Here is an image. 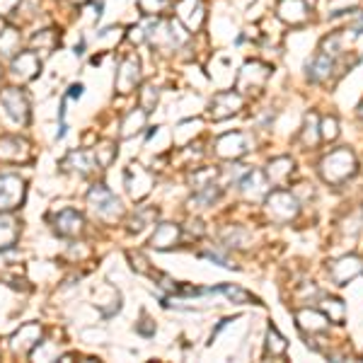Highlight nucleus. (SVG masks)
<instances>
[{
    "label": "nucleus",
    "mask_w": 363,
    "mask_h": 363,
    "mask_svg": "<svg viewBox=\"0 0 363 363\" xmlns=\"http://www.w3.org/2000/svg\"><path fill=\"white\" fill-rule=\"evenodd\" d=\"M271 75V68L266 63H262V61H250V63H245L240 68V73H237L235 78V90L240 95H247V92H257V90H262L266 85V80H269Z\"/></svg>",
    "instance_id": "nucleus-4"
},
{
    "label": "nucleus",
    "mask_w": 363,
    "mask_h": 363,
    "mask_svg": "<svg viewBox=\"0 0 363 363\" xmlns=\"http://www.w3.org/2000/svg\"><path fill=\"white\" fill-rule=\"evenodd\" d=\"M177 20L184 25V30L192 35V32H199L206 20V6L204 0H177Z\"/></svg>",
    "instance_id": "nucleus-10"
},
{
    "label": "nucleus",
    "mask_w": 363,
    "mask_h": 363,
    "mask_svg": "<svg viewBox=\"0 0 363 363\" xmlns=\"http://www.w3.org/2000/svg\"><path fill=\"white\" fill-rule=\"evenodd\" d=\"M276 15H279L281 22H286L291 27H303L310 20V10L305 0H279Z\"/></svg>",
    "instance_id": "nucleus-15"
},
{
    "label": "nucleus",
    "mask_w": 363,
    "mask_h": 363,
    "mask_svg": "<svg viewBox=\"0 0 363 363\" xmlns=\"http://www.w3.org/2000/svg\"><path fill=\"white\" fill-rule=\"evenodd\" d=\"M141 85V59L136 54H128L121 59L117 70V78H114V88L119 95H128Z\"/></svg>",
    "instance_id": "nucleus-8"
},
{
    "label": "nucleus",
    "mask_w": 363,
    "mask_h": 363,
    "mask_svg": "<svg viewBox=\"0 0 363 363\" xmlns=\"http://www.w3.org/2000/svg\"><path fill=\"white\" fill-rule=\"evenodd\" d=\"M356 155L349 148H334L332 153L320 160V177L327 182L329 187H342L344 182H349L356 175Z\"/></svg>",
    "instance_id": "nucleus-1"
},
{
    "label": "nucleus",
    "mask_w": 363,
    "mask_h": 363,
    "mask_svg": "<svg viewBox=\"0 0 363 363\" xmlns=\"http://www.w3.org/2000/svg\"><path fill=\"white\" fill-rule=\"evenodd\" d=\"M136 329L143 334V337H150V334H155V322H150V320H148V315L143 313L141 315V324H138Z\"/></svg>",
    "instance_id": "nucleus-41"
},
{
    "label": "nucleus",
    "mask_w": 363,
    "mask_h": 363,
    "mask_svg": "<svg viewBox=\"0 0 363 363\" xmlns=\"http://www.w3.org/2000/svg\"><path fill=\"white\" fill-rule=\"evenodd\" d=\"M0 107L6 109L10 119L17 124H30V97L20 88H3L0 90Z\"/></svg>",
    "instance_id": "nucleus-6"
},
{
    "label": "nucleus",
    "mask_w": 363,
    "mask_h": 363,
    "mask_svg": "<svg viewBox=\"0 0 363 363\" xmlns=\"http://www.w3.org/2000/svg\"><path fill=\"white\" fill-rule=\"evenodd\" d=\"M157 211H138V216H133L131 226H128V230L131 233H141L143 228H148V218H155Z\"/></svg>",
    "instance_id": "nucleus-38"
},
{
    "label": "nucleus",
    "mask_w": 363,
    "mask_h": 363,
    "mask_svg": "<svg viewBox=\"0 0 363 363\" xmlns=\"http://www.w3.org/2000/svg\"><path fill=\"white\" fill-rule=\"evenodd\" d=\"M124 179H126L128 197H131L133 202H141V199H146L148 194H150L153 184H155L153 175L143 165H128V170H126V175H124Z\"/></svg>",
    "instance_id": "nucleus-11"
},
{
    "label": "nucleus",
    "mask_w": 363,
    "mask_h": 363,
    "mask_svg": "<svg viewBox=\"0 0 363 363\" xmlns=\"http://www.w3.org/2000/svg\"><path fill=\"white\" fill-rule=\"evenodd\" d=\"M204 259H211V262H216V264H221V266H228V269H230V262H228L226 259V257H221V255H218V252H204Z\"/></svg>",
    "instance_id": "nucleus-42"
},
{
    "label": "nucleus",
    "mask_w": 363,
    "mask_h": 363,
    "mask_svg": "<svg viewBox=\"0 0 363 363\" xmlns=\"http://www.w3.org/2000/svg\"><path fill=\"white\" fill-rule=\"evenodd\" d=\"M27 184L20 175H0V211H15L25 204Z\"/></svg>",
    "instance_id": "nucleus-5"
},
{
    "label": "nucleus",
    "mask_w": 363,
    "mask_h": 363,
    "mask_svg": "<svg viewBox=\"0 0 363 363\" xmlns=\"http://www.w3.org/2000/svg\"><path fill=\"white\" fill-rule=\"evenodd\" d=\"M358 117L363 119V104H361V107H358Z\"/></svg>",
    "instance_id": "nucleus-47"
},
{
    "label": "nucleus",
    "mask_w": 363,
    "mask_h": 363,
    "mask_svg": "<svg viewBox=\"0 0 363 363\" xmlns=\"http://www.w3.org/2000/svg\"><path fill=\"white\" fill-rule=\"evenodd\" d=\"M320 141H322V136H320L317 114L310 112L308 117H305V126H303V146L305 148H315Z\"/></svg>",
    "instance_id": "nucleus-29"
},
{
    "label": "nucleus",
    "mask_w": 363,
    "mask_h": 363,
    "mask_svg": "<svg viewBox=\"0 0 363 363\" xmlns=\"http://www.w3.org/2000/svg\"><path fill=\"white\" fill-rule=\"evenodd\" d=\"M322 313L327 315L329 322H337L342 324L344 322V315H346V308L339 298H324L322 300Z\"/></svg>",
    "instance_id": "nucleus-32"
},
{
    "label": "nucleus",
    "mask_w": 363,
    "mask_h": 363,
    "mask_svg": "<svg viewBox=\"0 0 363 363\" xmlns=\"http://www.w3.org/2000/svg\"><path fill=\"white\" fill-rule=\"evenodd\" d=\"M213 148H216V155L221 157V160H240L242 155L250 153L252 141L245 131H230V133H223Z\"/></svg>",
    "instance_id": "nucleus-7"
},
{
    "label": "nucleus",
    "mask_w": 363,
    "mask_h": 363,
    "mask_svg": "<svg viewBox=\"0 0 363 363\" xmlns=\"http://www.w3.org/2000/svg\"><path fill=\"white\" fill-rule=\"evenodd\" d=\"M20 54V32L15 27H3L0 30V63L12 61Z\"/></svg>",
    "instance_id": "nucleus-24"
},
{
    "label": "nucleus",
    "mask_w": 363,
    "mask_h": 363,
    "mask_svg": "<svg viewBox=\"0 0 363 363\" xmlns=\"http://www.w3.org/2000/svg\"><path fill=\"white\" fill-rule=\"evenodd\" d=\"M56 44H59V32L56 30H41L32 37V51H37V54H39V51L51 54V51L56 49Z\"/></svg>",
    "instance_id": "nucleus-27"
},
{
    "label": "nucleus",
    "mask_w": 363,
    "mask_h": 363,
    "mask_svg": "<svg viewBox=\"0 0 363 363\" xmlns=\"http://www.w3.org/2000/svg\"><path fill=\"white\" fill-rule=\"evenodd\" d=\"M320 136H322V141L332 143L339 138V121L334 117H324L322 124H320Z\"/></svg>",
    "instance_id": "nucleus-37"
},
{
    "label": "nucleus",
    "mask_w": 363,
    "mask_h": 363,
    "mask_svg": "<svg viewBox=\"0 0 363 363\" xmlns=\"http://www.w3.org/2000/svg\"><path fill=\"white\" fill-rule=\"evenodd\" d=\"M85 54V39H80V44H75V56H83Z\"/></svg>",
    "instance_id": "nucleus-45"
},
{
    "label": "nucleus",
    "mask_w": 363,
    "mask_h": 363,
    "mask_svg": "<svg viewBox=\"0 0 363 363\" xmlns=\"http://www.w3.org/2000/svg\"><path fill=\"white\" fill-rule=\"evenodd\" d=\"M88 206L95 213V218L104 223H117L124 216V206L104 184H95L88 192Z\"/></svg>",
    "instance_id": "nucleus-2"
},
{
    "label": "nucleus",
    "mask_w": 363,
    "mask_h": 363,
    "mask_svg": "<svg viewBox=\"0 0 363 363\" xmlns=\"http://www.w3.org/2000/svg\"><path fill=\"white\" fill-rule=\"evenodd\" d=\"M41 334H44L41 324H37V322L22 324V327L17 329L15 334H12L10 349H12L15 353H20V356H30V353L35 351V349L41 344Z\"/></svg>",
    "instance_id": "nucleus-12"
},
{
    "label": "nucleus",
    "mask_w": 363,
    "mask_h": 363,
    "mask_svg": "<svg viewBox=\"0 0 363 363\" xmlns=\"http://www.w3.org/2000/svg\"><path fill=\"white\" fill-rule=\"evenodd\" d=\"M146 121H148V112L146 109H131V112L124 117L121 121V138H131L136 133H141L146 128Z\"/></svg>",
    "instance_id": "nucleus-25"
},
{
    "label": "nucleus",
    "mask_w": 363,
    "mask_h": 363,
    "mask_svg": "<svg viewBox=\"0 0 363 363\" xmlns=\"http://www.w3.org/2000/svg\"><path fill=\"white\" fill-rule=\"evenodd\" d=\"M20 237V223L10 216H0V250H10Z\"/></svg>",
    "instance_id": "nucleus-26"
},
{
    "label": "nucleus",
    "mask_w": 363,
    "mask_h": 363,
    "mask_svg": "<svg viewBox=\"0 0 363 363\" xmlns=\"http://www.w3.org/2000/svg\"><path fill=\"white\" fill-rule=\"evenodd\" d=\"M0 160L27 162L30 160V143L20 136H3L0 138Z\"/></svg>",
    "instance_id": "nucleus-18"
},
{
    "label": "nucleus",
    "mask_w": 363,
    "mask_h": 363,
    "mask_svg": "<svg viewBox=\"0 0 363 363\" xmlns=\"http://www.w3.org/2000/svg\"><path fill=\"white\" fill-rule=\"evenodd\" d=\"M63 170H70V172H78L80 177H88L90 172L97 170V162H95L92 153L88 150H73L66 155V160L61 162Z\"/></svg>",
    "instance_id": "nucleus-22"
},
{
    "label": "nucleus",
    "mask_w": 363,
    "mask_h": 363,
    "mask_svg": "<svg viewBox=\"0 0 363 363\" xmlns=\"http://www.w3.org/2000/svg\"><path fill=\"white\" fill-rule=\"evenodd\" d=\"M295 322H298L300 332L310 334V337H315V334L327 332V327H329L327 315H324L322 310H313V308H303V310H298V313H295Z\"/></svg>",
    "instance_id": "nucleus-17"
},
{
    "label": "nucleus",
    "mask_w": 363,
    "mask_h": 363,
    "mask_svg": "<svg viewBox=\"0 0 363 363\" xmlns=\"http://www.w3.org/2000/svg\"><path fill=\"white\" fill-rule=\"evenodd\" d=\"M245 104V97H242L237 90H223V92H216L211 99V107H208V114H211L213 121H223V119L237 114Z\"/></svg>",
    "instance_id": "nucleus-9"
},
{
    "label": "nucleus",
    "mask_w": 363,
    "mask_h": 363,
    "mask_svg": "<svg viewBox=\"0 0 363 363\" xmlns=\"http://www.w3.org/2000/svg\"><path fill=\"white\" fill-rule=\"evenodd\" d=\"M286 349H288V342L279 334L276 327H269L266 329V353L269 356H284Z\"/></svg>",
    "instance_id": "nucleus-31"
},
{
    "label": "nucleus",
    "mask_w": 363,
    "mask_h": 363,
    "mask_svg": "<svg viewBox=\"0 0 363 363\" xmlns=\"http://www.w3.org/2000/svg\"><path fill=\"white\" fill-rule=\"evenodd\" d=\"M92 157H95V162H97V170H107V167H112V162L117 160V146H114L112 141L97 143Z\"/></svg>",
    "instance_id": "nucleus-28"
},
{
    "label": "nucleus",
    "mask_w": 363,
    "mask_h": 363,
    "mask_svg": "<svg viewBox=\"0 0 363 363\" xmlns=\"http://www.w3.org/2000/svg\"><path fill=\"white\" fill-rule=\"evenodd\" d=\"M182 237V228L177 223H160L150 237V247L155 250H172Z\"/></svg>",
    "instance_id": "nucleus-20"
},
{
    "label": "nucleus",
    "mask_w": 363,
    "mask_h": 363,
    "mask_svg": "<svg viewBox=\"0 0 363 363\" xmlns=\"http://www.w3.org/2000/svg\"><path fill=\"white\" fill-rule=\"evenodd\" d=\"M167 8V0H138V10L146 17H160Z\"/></svg>",
    "instance_id": "nucleus-35"
},
{
    "label": "nucleus",
    "mask_w": 363,
    "mask_h": 363,
    "mask_svg": "<svg viewBox=\"0 0 363 363\" xmlns=\"http://www.w3.org/2000/svg\"><path fill=\"white\" fill-rule=\"evenodd\" d=\"M240 192L245 194V199L250 202H259L269 194V179H266L264 172L259 170H250L245 172V177L240 179Z\"/></svg>",
    "instance_id": "nucleus-16"
},
{
    "label": "nucleus",
    "mask_w": 363,
    "mask_h": 363,
    "mask_svg": "<svg viewBox=\"0 0 363 363\" xmlns=\"http://www.w3.org/2000/svg\"><path fill=\"white\" fill-rule=\"evenodd\" d=\"M0 30H3V20H0Z\"/></svg>",
    "instance_id": "nucleus-48"
},
{
    "label": "nucleus",
    "mask_w": 363,
    "mask_h": 363,
    "mask_svg": "<svg viewBox=\"0 0 363 363\" xmlns=\"http://www.w3.org/2000/svg\"><path fill=\"white\" fill-rule=\"evenodd\" d=\"M39 73H41V59L37 51H20L10 61V75L20 80V83H30Z\"/></svg>",
    "instance_id": "nucleus-14"
},
{
    "label": "nucleus",
    "mask_w": 363,
    "mask_h": 363,
    "mask_svg": "<svg viewBox=\"0 0 363 363\" xmlns=\"http://www.w3.org/2000/svg\"><path fill=\"white\" fill-rule=\"evenodd\" d=\"M329 276L337 286H346L349 281H353L358 274H363V259L356 255H346V257H339L334 259L332 264L327 266Z\"/></svg>",
    "instance_id": "nucleus-13"
},
{
    "label": "nucleus",
    "mask_w": 363,
    "mask_h": 363,
    "mask_svg": "<svg viewBox=\"0 0 363 363\" xmlns=\"http://www.w3.org/2000/svg\"><path fill=\"white\" fill-rule=\"evenodd\" d=\"M83 228H85L83 216H80L78 211H73V208H63V211L54 218V230L56 235L61 237H78L80 233H83Z\"/></svg>",
    "instance_id": "nucleus-19"
},
{
    "label": "nucleus",
    "mask_w": 363,
    "mask_h": 363,
    "mask_svg": "<svg viewBox=\"0 0 363 363\" xmlns=\"http://www.w3.org/2000/svg\"><path fill=\"white\" fill-rule=\"evenodd\" d=\"M83 92H85V85L83 83H73L68 88V97L70 99H80V97H83Z\"/></svg>",
    "instance_id": "nucleus-43"
},
{
    "label": "nucleus",
    "mask_w": 363,
    "mask_h": 363,
    "mask_svg": "<svg viewBox=\"0 0 363 363\" xmlns=\"http://www.w3.org/2000/svg\"><path fill=\"white\" fill-rule=\"evenodd\" d=\"M264 211L269 216V221L274 223H291L298 218L300 213V204L286 189H274L264 197Z\"/></svg>",
    "instance_id": "nucleus-3"
},
{
    "label": "nucleus",
    "mask_w": 363,
    "mask_h": 363,
    "mask_svg": "<svg viewBox=\"0 0 363 363\" xmlns=\"http://www.w3.org/2000/svg\"><path fill=\"white\" fill-rule=\"evenodd\" d=\"M70 3H75V6H85V3H97V0H70Z\"/></svg>",
    "instance_id": "nucleus-46"
},
{
    "label": "nucleus",
    "mask_w": 363,
    "mask_h": 363,
    "mask_svg": "<svg viewBox=\"0 0 363 363\" xmlns=\"http://www.w3.org/2000/svg\"><path fill=\"white\" fill-rule=\"evenodd\" d=\"M216 293H223L228 300H233V303H240V305H250V303H257L255 295H250L245 288H237V286L233 284H226V286H218Z\"/></svg>",
    "instance_id": "nucleus-30"
},
{
    "label": "nucleus",
    "mask_w": 363,
    "mask_h": 363,
    "mask_svg": "<svg viewBox=\"0 0 363 363\" xmlns=\"http://www.w3.org/2000/svg\"><path fill=\"white\" fill-rule=\"evenodd\" d=\"M295 172V162L293 157L288 155H281V157H274V160L266 165V179L269 184H286L291 179V175Z\"/></svg>",
    "instance_id": "nucleus-21"
},
{
    "label": "nucleus",
    "mask_w": 363,
    "mask_h": 363,
    "mask_svg": "<svg viewBox=\"0 0 363 363\" xmlns=\"http://www.w3.org/2000/svg\"><path fill=\"white\" fill-rule=\"evenodd\" d=\"M349 32H353V35H363V12H358L356 20H353L351 27H349Z\"/></svg>",
    "instance_id": "nucleus-44"
},
{
    "label": "nucleus",
    "mask_w": 363,
    "mask_h": 363,
    "mask_svg": "<svg viewBox=\"0 0 363 363\" xmlns=\"http://www.w3.org/2000/svg\"><path fill=\"white\" fill-rule=\"evenodd\" d=\"M128 41H131V44H143V41H146V30H143L141 25H133L131 30H128Z\"/></svg>",
    "instance_id": "nucleus-40"
},
{
    "label": "nucleus",
    "mask_w": 363,
    "mask_h": 363,
    "mask_svg": "<svg viewBox=\"0 0 363 363\" xmlns=\"http://www.w3.org/2000/svg\"><path fill=\"white\" fill-rule=\"evenodd\" d=\"M358 6V0H327V17L334 20V17L346 15L351 8Z\"/></svg>",
    "instance_id": "nucleus-33"
},
{
    "label": "nucleus",
    "mask_w": 363,
    "mask_h": 363,
    "mask_svg": "<svg viewBox=\"0 0 363 363\" xmlns=\"http://www.w3.org/2000/svg\"><path fill=\"white\" fill-rule=\"evenodd\" d=\"M332 73H334V59L324 54V51H320L308 63V78L313 83H324V80L332 78Z\"/></svg>",
    "instance_id": "nucleus-23"
},
{
    "label": "nucleus",
    "mask_w": 363,
    "mask_h": 363,
    "mask_svg": "<svg viewBox=\"0 0 363 363\" xmlns=\"http://www.w3.org/2000/svg\"><path fill=\"white\" fill-rule=\"evenodd\" d=\"M157 97H160V92H157V88H153V85H143V90L138 92V102H141V109H146L148 114L155 109L157 104Z\"/></svg>",
    "instance_id": "nucleus-34"
},
{
    "label": "nucleus",
    "mask_w": 363,
    "mask_h": 363,
    "mask_svg": "<svg viewBox=\"0 0 363 363\" xmlns=\"http://www.w3.org/2000/svg\"><path fill=\"white\" fill-rule=\"evenodd\" d=\"M22 3H25V0H0V20H8V17L15 15Z\"/></svg>",
    "instance_id": "nucleus-39"
},
{
    "label": "nucleus",
    "mask_w": 363,
    "mask_h": 363,
    "mask_svg": "<svg viewBox=\"0 0 363 363\" xmlns=\"http://www.w3.org/2000/svg\"><path fill=\"white\" fill-rule=\"evenodd\" d=\"M189 179H192L194 189H204V187H208V184H213V179H216V170H213V167H206V170H197V167H194Z\"/></svg>",
    "instance_id": "nucleus-36"
}]
</instances>
